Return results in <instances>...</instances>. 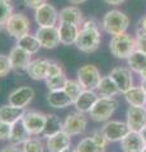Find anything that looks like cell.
<instances>
[{
  "label": "cell",
  "instance_id": "obj_31",
  "mask_svg": "<svg viewBox=\"0 0 146 152\" xmlns=\"http://www.w3.org/2000/svg\"><path fill=\"white\" fill-rule=\"evenodd\" d=\"M13 14L14 9L10 0H0V31L5 29L7 22Z\"/></svg>",
  "mask_w": 146,
  "mask_h": 152
},
{
  "label": "cell",
  "instance_id": "obj_38",
  "mask_svg": "<svg viewBox=\"0 0 146 152\" xmlns=\"http://www.w3.org/2000/svg\"><path fill=\"white\" fill-rule=\"evenodd\" d=\"M12 132V124L0 121V141H8L10 137Z\"/></svg>",
  "mask_w": 146,
  "mask_h": 152
},
{
  "label": "cell",
  "instance_id": "obj_39",
  "mask_svg": "<svg viewBox=\"0 0 146 152\" xmlns=\"http://www.w3.org/2000/svg\"><path fill=\"white\" fill-rule=\"evenodd\" d=\"M80 29H101V24L95 19L87 18V19H84L83 23L80 24Z\"/></svg>",
  "mask_w": 146,
  "mask_h": 152
},
{
  "label": "cell",
  "instance_id": "obj_5",
  "mask_svg": "<svg viewBox=\"0 0 146 152\" xmlns=\"http://www.w3.org/2000/svg\"><path fill=\"white\" fill-rule=\"evenodd\" d=\"M103 76L101 75V71L94 65H84L78 69L76 80L80 83L84 90H97Z\"/></svg>",
  "mask_w": 146,
  "mask_h": 152
},
{
  "label": "cell",
  "instance_id": "obj_42",
  "mask_svg": "<svg viewBox=\"0 0 146 152\" xmlns=\"http://www.w3.org/2000/svg\"><path fill=\"white\" fill-rule=\"evenodd\" d=\"M0 152H23L22 151V147L19 146H13V145H8V146H4Z\"/></svg>",
  "mask_w": 146,
  "mask_h": 152
},
{
  "label": "cell",
  "instance_id": "obj_28",
  "mask_svg": "<svg viewBox=\"0 0 146 152\" xmlns=\"http://www.w3.org/2000/svg\"><path fill=\"white\" fill-rule=\"evenodd\" d=\"M17 46L27 51L31 55H36L41 48L38 38L36 37V34H31V33H27V34L21 37L19 39H17Z\"/></svg>",
  "mask_w": 146,
  "mask_h": 152
},
{
  "label": "cell",
  "instance_id": "obj_48",
  "mask_svg": "<svg viewBox=\"0 0 146 152\" xmlns=\"http://www.w3.org/2000/svg\"><path fill=\"white\" fill-rule=\"evenodd\" d=\"M61 152H76V148H73V147H69V148L61 151Z\"/></svg>",
  "mask_w": 146,
  "mask_h": 152
},
{
  "label": "cell",
  "instance_id": "obj_26",
  "mask_svg": "<svg viewBox=\"0 0 146 152\" xmlns=\"http://www.w3.org/2000/svg\"><path fill=\"white\" fill-rule=\"evenodd\" d=\"M61 131H64V121H61V118L56 114H47L45 128L41 136L43 138H48Z\"/></svg>",
  "mask_w": 146,
  "mask_h": 152
},
{
  "label": "cell",
  "instance_id": "obj_50",
  "mask_svg": "<svg viewBox=\"0 0 146 152\" xmlns=\"http://www.w3.org/2000/svg\"><path fill=\"white\" fill-rule=\"evenodd\" d=\"M142 152H146V146H145V148L142 150Z\"/></svg>",
  "mask_w": 146,
  "mask_h": 152
},
{
  "label": "cell",
  "instance_id": "obj_49",
  "mask_svg": "<svg viewBox=\"0 0 146 152\" xmlns=\"http://www.w3.org/2000/svg\"><path fill=\"white\" fill-rule=\"evenodd\" d=\"M141 86H142V89L145 90V91H146V80H141Z\"/></svg>",
  "mask_w": 146,
  "mask_h": 152
},
{
  "label": "cell",
  "instance_id": "obj_46",
  "mask_svg": "<svg viewBox=\"0 0 146 152\" xmlns=\"http://www.w3.org/2000/svg\"><path fill=\"white\" fill-rule=\"evenodd\" d=\"M139 76H140V80H146V70L141 71V72L139 74Z\"/></svg>",
  "mask_w": 146,
  "mask_h": 152
},
{
  "label": "cell",
  "instance_id": "obj_9",
  "mask_svg": "<svg viewBox=\"0 0 146 152\" xmlns=\"http://www.w3.org/2000/svg\"><path fill=\"white\" fill-rule=\"evenodd\" d=\"M108 142H121L131 132L126 122L122 121H108L102 127Z\"/></svg>",
  "mask_w": 146,
  "mask_h": 152
},
{
  "label": "cell",
  "instance_id": "obj_4",
  "mask_svg": "<svg viewBox=\"0 0 146 152\" xmlns=\"http://www.w3.org/2000/svg\"><path fill=\"white\" fill-rule=\"evenodd\" d=\"M102 33L101 29H80L76 39V48L84 53H93L101 46Z\"/></svg>",
  "mask_w": 146,
  "mask_h": 152
},
{
  "label": "cell",
  "instance_id": "obj_17",
  "mask_svg": "<svg viewBox=\"0 0 146 152\" xmlns=\"http://www.w3.org/2000/svg\"><path fill=\"white\" fill-rule=\"evenodd\" d=\"M98 99H99V95L95 90H83L78 99L74 102V107L78 112L87 114L92 110Z\"/></svg>",
  "mask_w": 146,
  "mask_h": 152
},
{
  "label": "cell",
  "instance_id": "obj_10",
  "mask_svg": "<svg viewBox=\"0 0 146 152\" xmlns=\"http://www.w3.org/2000/svg\"><path fill=\"white\" fill-rule=\"evenodd\" d=\"M34 20L38 27H56L59 23V12L52 4L47 3L34 10Z\"/></svg>",
  "mask_w": 146,
  "mask_h": 152
},
{
  "label": "cell",
  "instance_id": "obj_43",
  "mask_svg": "<svg viewBox=\"0 0 146 152\" xmlns=\"http://www.w3.org/2000/svg\"><path fill=\"white\" fill-rule=\"evenodd\" d=\"M126 0H104V3L108 4V5H113V7H117V5H121L122 3H125Z\"/></svg>",
  "mask_w": 146,
  "mask_h": 152
},
{
  "label": "cell",
  "instance_id": "obj_35",
  "mask_svg": "<svg viewBox=\"0 0 146 152\" xmlns=\"http://www.w3.org/2000/svg\"><path fill=\"white\" fill-rule=\"evenodd\" d=\"M135 41H136V50L146 53V32L144 29H141V28L136 29Z\"/></svg>",
  "mask_w": 146,
  "mask_h": 152
},
{
  "label": "cell",
  "instance_id": "obj_20",
  "mask_svg": "<svg viewBox=\"0 0 146 152\" xmlns=\"http://www.w3.org/2000/svg\"><path fill=\"white\" fill-rule=\"evenodd\" d=\"M59 28V36H60V43L64 46H71L76 43L78 36L80 33V27L70 23H60Z\"/></svg>",
  "mask_w": 146,
  "mask_h": 152
},
{
  "label": "cell",
  "instance_id": "obj_6",
  "mask_svg": "<svg viewBox=\"0 0 146 152\" xmlns=\"http://www.w3.org/2000/svg\"><path fill=\"white\" fill-rule=\"evenodd\" d=\"M5 31L10 37L19 39L31 31V22L23 13H14L5 24Z\"/></svg>",
  "mask_w": 146,
  "mask_h": 152
},
{
  "label": "cell",
  "instance_id": "obj_41",
  "mask_svg": "<svg viewBox=\"0 0 146 152\" xmlns=\"http://www.w3.org/2000/svg\"><path fill=\"white\" fill-rule=\"evenodd\" d=\"M23 3H24V5L29 9H33V10H37L38 8L43 7L45 4H47L48 1L47 0H23Z\"/></svg>",
  "mask_w": 146,
  "mask_h": 152
},
{
  "label": "cell",
  "instance_id": "obj_36",
  "mask_svg": "<svg viewBox=\"0 0 146 152\" xmlns=\"http://www.w3.org/2000/svg\"><path fill=\"white\" fill-rule=\"evenodd\" d=\"M12 71V65L9 61V56L0 53V77H5V76Z\"/></svg>",
  "mask_w": 146,
  "mask_h": 152
},
{
  "label": "cell",
  "instance_id": "obj_33",
  "mask_svg": "<svg viewBox=\"0 0 146 152\" xmlns=\"http://www.w3.org/2000/svg\"><path fill=\"white\" fill-rule=\"evenodd\" d=\"M21 147L23 152H45L46 146L40 138H36V137L31 136Z\"/></svg>",
  "mask_w": 146,
  "mask_h": 152
},
{
  "label": "cell",
  "instance_id": "obj_27",
  "mask_svg": "<svg viewBox=\"0 0 146 152\" xmlns=\"http://www.w3.org/2000/svg\"><path fill=\"white\" fill-rule=\"evenodd\" d=\"M123 95H125L126 102L128 103V105L146 107V91L142 89L141 85H139V86H132Z\"/></svg>",
  "mask_w": 146,
  "mask_h": 152
},
{
  "label": "cell",
  "instance_id": "obj_29",
  "mask_svg": "<svg viewBox=\"0 0 146 152\" xmlns=\"http://www.w3.org/2000/svg\"><path fill=\"white\" fill-rule=\"evenodd\" d=\"M127 67L132 70V72H137V74L146 70V53L136 50L127 58Z\"/></svg>",
  "mask_w": 146,
  "mask_h": 152
},
{
  "label": "cell",
  "instance_id": "obj_25",
  "mask_svg": "<svg viewBox=\"0 0 146 152\" xmlns=\"http://www.w3.org/2000/svg\"><path fill=\"white\" fill-rule=\"evenodd\" d=\"M31 134L27 131V128L23 124V122L19 121L17 123H14L12 126V132H10V137H9V145L13 146H22L24 142L29 138Z\"/></svg>",
  "mask_w": 146,
  "mask_h": 152
},
{
  "label": "cell",
  "instance_id": "obj_1",
  "mask_svg": "<svg viewBox=\"0 0 146 152\" xmlns=\"http://www.w3.org/2000/svg\"><path fill=\"white\" fill-rule=\"evenodd\" d=\"M130 27V17L126 13L112 9L107 12L102 19V28L109 36H120L127 33Z\"/></svg>",
  "mask_w": 146,
  "mask_h": 152
},
{
  "label": "cell",
  "instance_id": "obj_23",
  "mask_svg": "<svg viewBox=\"0 0 146 152\" xmlns=\"http://www.w3.org/2000/svg\"><path fill=\"white\" fill-rule=\"evenodd\" d=\"M47 103L50 107L55 109H64L66 107L74 105L71 98L65 93V90H57V91H50L47 95Z\"/></svg>",
  "mask_w": 146,
  "mask_h": 152
},
{
  "label": "cell",
  "instance_id": "obj_18",
  "mask_svg": "<svg viewBox=\"0 0 146 152\" xmlns=\"http://www.w3.org/2000/svg\"><path fill=\"white\" fill-rule=\"evenodd\" d=\"M51 61L46 58H36L32 60L29 64V67L27 70L28 76L32 80L36 81H41V80H46L48 77V67H50Z\"/></svg>",
  "mask_w": 146,
  "mask_h": 152
},
{
  "label": "cell",
  "instance_id": "obj_12",
  "mask_svg": "<svg viewBox=\"0 0 146 152\" xmlns=\"http://www.w3.org/2000/svg\"><path fill=\"white\" fill-rule=\"evenodd\" d=\"M109 76L112 77L113 81L116 83L117 86H118L121 94H125L134 86V74L130 67L117 66V67L112 69V71L109 72Z\"/></svg>",
  "mask_w": 146,
  "mask_h": 152
},
{
  "label": "cell",
  "instance_id": "obj_37",
  "mask_svg": "<svg viewBox=\"0 0 146 152\" xmlns=\"http://www.w3.org/2000/svg\"><path fill=\"white\" fill-rule=\"evenodd\" d=\"M92 138L97 142V145L98 146H101L102 148H107V145L109 143L108 142V140H107V137H106V134L103 133V131H102V128L101 129H95V131H93V133H92Z\"/></svg>",
  "mask_w": 146,
  "mask_h": 152
},
{
  "label": "cell",
  "instance_id": "obj_16",
  "mask_svg": "<svg viewBox=\"0 0 146 152\" xmlns=\"http://www.w3.org/2000/svg\"><path fill=\"white\" fill-rule=\"evenodd\" d=\"M69 147H71V136L65 131L46 138V148L48 152H61Z\"/></svg>",
  "mask_w": 146,
  "mask_h": 152
},
{
  "label": "cell",
  "instance_id": "obj_30",
  "mask_svg": "<svg viewBox=\"0 0 146 152\" xmlns=\"http://www.w3.org/2000/svg\"><path fill=\"white\" fill-rule=\"evenodd\" d=\"M75 148H76V152H104L106 151L104 148H102L101 146L97 145V142L92 138V136L80 140Z\"/></svg>",
  "mask_w": 146,
  "mask_h": 152
},
{
  "label": "cell",
  "instance_id": "obj_13",
  "mask_svg": "<svg viewBox=\"0 0 146 152\" xmlns=\"http://www.w3.org/2000/svg\"><path fill=\"white\" fill-rule=\"evenodd\" d=\"M126 123L131 131L141 132L146 127V107L130 105L126 112Z\"/></svg>",
  "mask_w": 146,
  "mask_h": 152
},
{
  "label": "cell",
  "instance_id": "obj_19",
  "mask_svg": "<svg viewBox=\"0 0 146 152\" xmlns=\"http://www.w3.org/2000/svg\"><path fill=\"white\" fill-rule=\"evenodd\" d=\"M145 141L140 132L131 131L123 140L121 141L122 152H142L145 148Z\"/></svg>",
  "mask_w": 146,
  "mask_h": 152
},
{
  "label": "cell",
  "instance_id": "obj_22",
  "mask_svg": "<svg viewBox=\"0 0 146 152\" xmlns=\"http://www.w3.org/2000/svg\"><path fill=\"white\" fill-rule=\"evenodd\" d=\"M26 109L18 108L10 105V104H7V105H1L0 107V121L8 123V124H14V123L19 122L23 119L26 114Z\"/></svg>",
  "mask_w": 146,
  "mask_h": 152
},
{
  "label": "cell",
  "instance_id": "obj_7",
  "mask_svg": "<svg viewBox=\"0 0 146 152\" xmlns=\"http://www.w3.org/2000/svg\"><path fill=\"white\" fill-rule=\"evenodd\" d=\"M88 126V118L84 113L80 112H71L69 113L64 119V131L71 137L79 136L84 133Z\"/></svg>",
  "mask_w": 146,
  "mask_h": 152
},
{
  "label": "cell",
  "instance_id": "obj_44",
  "mask_svg": "<svg viewBox=\"0 0 146 152\" xmlns=\"http://www.w3.org/2000/svg\"><path fill=\"white\" fill-rule=\"evenodd\" d=\"M139 28H141V29H144L146 32V15L144 18L140 19V26H139Z\"/></svg>",
  "mask_w": 146,
  "mask_h": 152
},
{
  "label": "cell",
  "instance_id": "obj_2",
  "mask_svg": "<svg viewBox=\"0 0 146 152\" xmlns=\"http://www.w3.org/2000/svg\"><path fill=\"white\" fill-rule=\"evenodd\" d=\"M109 51L116 58L127 60L136 51L135 37L128 33L113 36L109 41Z\"/></svg>",
  "mask_w": 146,
  "mask_h": 152
},
{
  "label": "cell",
  "instance_id": "obj_15",
  "mask_svg": "<svg viewBox=\"0 0 146 152\" xmlns=\"http://www.w3.org/2000/svg\"><path fill=\"white\" fill-rule=\"evenodd\" d=\"M36 37L38 38L41 47L47 50L56 48L60 45V36H59V28L56 27H38L36 31Z\"/></svg>",
  "mask_w": 146,
  "mask_h": 152
},
{
  "label": "cell",
  "instance_id": "obj_11",
  "mask_svg": "<svg viewBox=\"0 0 146 152\" xmlns=\"http://www.w3.org/2000/svg\"><path fill=\"white\" fill-rule=\"evenodd\" d=\"M9 61L12 65V70L17 74L27 72L29 64L32 62V55L18 46H14L9 52Z\"/></svg>",
  "mask_w": 146,
  "mask_h": 152
},
{
  "label": "cell",
  "instance_id": "obj_32",
  "mask_svg": "<svg viewBox=\"0 0 146 152\" xmlns=\"http://www.w3.org/2000/svg\"><path fill=\"white\" fill-rule=\"evenodd\" d=\"M67 76L64 74L57 75V76H52V77H48L45 80L46 86L48 89V91H57V90H64L65 85L67 83Z\"/></svg>",
  "mask_w": 146,
  "mask_h": 152
},
{
  "label": "cell",
  "instance_id": "obj_34",
  "mask_svg": "<svg viewBox=\"0 0 146 152\" xmlns=\"http://www.w3.org/2000/svg\"><path fill=\"white\" fill-rule=\"evenodd\" d=\"M65 93H66L70 98H71V100L75 102L78 99V96L80 95V93L83 91V86L80 85V83L78 81V80H71V79H69L67 80V83L66 85H65Z\"/></svg>",
  "mask_w": 146,
  "mask_h": 152
},
{
  "label": "cell",
  "instance_id": "obj_8",
  "mask_svg": "<svg viewBox=\"0 0 146 152\" xmlns=\"http://www.w3.org/2000/svg\"><path fill=\"white\" fill-rule=\"evenodd\" d=\"M47 114L38 110H27L23 117V124L31 136H40L43 132Z\"/></svg>",
  "mask_w": 146,
  "mask_h": 152
},
{
  "label": "cell",
  "instance_id": "obj_3",
  "mask_svg": "<svg viewBox=\"0 0 146 152\" xmlns=\"http://www.w3.org/2000/svg\"><path fill=\"white\" fill-rule=\"evenodd\" d=\"M118 108V100L116 98H102L97 100L89 112V115L94 122L98 123H106L111 119V117L114 114V112Z\"/></svg>",
  "mask_w": 146,
  "mask_h": 152
},
{
  "label": "cell",
  "instance_id": "obj_40",
  "mask_svg": "<svg viewBox=\"0 0 146 152\" xmlns=\"http://www.w3.org/2000/svg\"><path fill=\"white\" fill-rule=\"evenodd\" d=\"M64 74V69L59 62L56 61H51L50 64V67H48V77H52V76H57V75H61ZM47 77V79H48Z\"/></svg>",
  "mask_w": 146,
  "mask_h": 152
},
{
  "label": "cell",
  "instance_id": "obj_45",
  "mask_svg": "<svg viewBox=\"0 0 146 152\" xmlns=\"http://www.w3.org/2000/svg\"><path fill=\"white\" fill-rule=\"evenodd\" d=\"M67 1L71 4V5H80V4L85 3L87 0H67Z\"/></svg>",
  "mask_w": 146,
  "mask_h": 152
},
{
  "label": "cell",
  "instance_id": "obj_47",
  "mask_svg": "<svg viewBox=\"0 0 146 152\" xmlns=\"http://www.w3.org/2000/svg\"><path fill=\"white\" fill-rule=\"evenodd\" d=\"M140 133H141V136H142V138H144V141H145V143H146V127H145V128H144V129H142V131H141Z\"/></svg>",
  "mask_w": 146,
  "mask_h": 152
},
{
  "label": "cell",
  "instance_id": "obj_24",
  "mask_svg": "<svg viewBox=\"0 0 146 152\" xmlns=\"http://www.w3.org/2000/svg\"><path fill=\"white\" fill-rule=\"evenodd\" d=\"M95 91L102 98H114V96H117V95L121 94L118 86L116 85V83L113 81L109 75L103 76Z\"/></svg>",
  "mask_w": 146,
  "mask_h": 152
},
{
  "label": "cell",
  "instance_id": "obj_21",
  "mask_svg": "<svg viewBox=\"0 0 146 152\" xmlns=\"http://www.w3.org/2000/svg\"><path fill=\"white\" fill-rule=\"evenodd\" d=\"M83 20V13L76 5L65 7L59 12V23H70V24L80 27Z\"/></svg>",
  "mask_w": 146,
  "mask_h": 152
},
{
  "label": "cell",
  "instance_id": "obj_14",
  "mask_svg": "<svg viewBox=\"0 0 146 152\" xmlns=\"http://www.w3.org/2000/svg\"><path fill=\"white\" fill-rule=\"evenodd\" d=\"M34 98V90L31 86H19L9 94L8 104L26 109Z\"/></svg>",
  "mask_w": 146,
  "mask_h": 152
}]
</instances>
